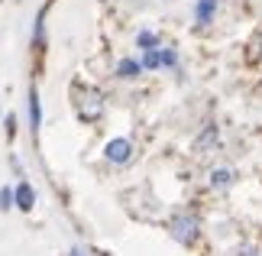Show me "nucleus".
I'll return each mask as SVG.
<instances>
[{
    "label": "nucleus",
    "instance_id": "obj_1",
    "mask_svg": "<svg viewBox=\"0 0 262 256\" xmlns=\"http://www.w3.org/2000/svg\"><path fill=\"white\" fill-rule=\"evenodd\" d=\"M72 101H75V110L81 120H97L104 114V97H100L97 88H88V85H75L72 88Z\"/></svg>",
    "mask_w": 262,
    "mask_h": 256
},
{
    "label": "nucleus",
    "instance_id": "obj_2",
    "mask_svg": "<svg viewBox=\"0 0 262 256\" xmlns=\"http://www.w3.org/2000/svg\"><path fill=\"white\" fill-rule=\"evenodd\" d=\"M198 233H201V221H198L191 211H185V214H175V218H172V237H175L178 243H185V247H191V243L198 240Z\"/></svg>",
    "mask_w": 262,
    "mask_h": 256
},
{
    "label": "nucleus",
    "instance_id": "obj_3",
    "mask_svg": "<svg viewBox=\"0 0 262 256\" xmlns=\"http://www.w3.org/2000/svg\"><path fill=\"white\" fill-rule=\"evenodd\" d=\"M104 156H107L110 162H114V166H123V162L133 159V143L123 140V136H117V140H110V143H107Z\"/></svg>",
    "mask_w": 262,
    "mask_h": 256
},
{
    "label": "nucleus",
    "instance_id": "obj_4",
    "mask_svg": "<svg viewBox=\"0 0 262 256\" xmlns=\"http://www.w3.org/2000/svg\"><path fill=\"white\" fill-rule=\"evenodd\" d=\"M13 204L19 211H33V204H36V191H33V185H29L26 179H19L16 182V188H13Z\"/></svg>",
    "mask_w": 262,
    "mask_h": 256
},
{
    "label": "nucleus",
    "instance_id": "obj_5",
    "mask_svg": "<svg viewBox=\"0 0 262 256\" xmlns=\"http://www.w3.org/2000/svg\"><path fill=\"white\" fill-rule=\"evenodd\" d=\"M214 13H217V0H198L194 4V19L201 26L214 23Z\"/></svg>",
    "mask_w": 262,
    "mask_h": 256
},
{
    "label": "nucleus",
    "instance_id": "obj_6",
    "mask_svg": "<svg viewBox=\"0 0 262 256\" xmlns=\"http://www.w3.org/2000/svg\"><path fill=\"white\" fill-rule=\"evenodd\" d=\"M29 127H33V133H39V127H42V107H39L36 88H29Z\"/></svg>",
    "mask_w": 262,
    "mask_h": 256
},
{
    "label": "nucleus",
    "instance_id": "obj_7",
    "mask_svg": "<svg viewBox=\"0 0 262 256\" xmlns=\"http://www.w3.org/2000/svg\"><path fill=\"white\" fill-rule=\"evenodd\" d=\"M139 62H143V71H156V68H162V46H159V49H146Z\"/></svg>",
    "mask_w": 262,
    "mask_h": 256
},
{
    "label": "nucleus",
    "instance_id": "obj_8",
    "mask_svg": "<svg viewBox=\"0 0 262 256\" xmlns=\"http://www.w3.org/2000/svg\"><path fill=\"white\" fill-rule=\"evenodd\" d=\"M139 71H143V62H136V58H123V62L117 65V78H139Z\"/></svg>",
    "mask_w": 262,
    "mask_h": 256
},
{
    "label": "nucleus",
    "instance_id": "obj_9",
    "mask_svg": "<svg viewBox=\"0 0 262 256\" xmlns=\"http://www.w3.org/2000/svg\"><path fill=\"white\" fill-rule=\"evenodd\" d=\"M233 179H236L233 169H217L214 175H210V185H214V188H230V185H233Z\"/></svg>",
    "mask_w": 262,
    "mask_h": 256
},
{
    "label": "nucleus",
    "instance_id": "obj_10",
    "mask_svg": "<svg viewBox=\"0 0 262 256\" xmlns=\"http://www.w3.org/2000/svg\"><path fill=\"white\" fill-rule=\"evenodd\" d=\"M136 43H139V49H143V52H146V49H159V36L149 33V29H143V33L136 36Z\"/></svg>",
    "mask_w": 262,
    "mask_h": 256
},
{
    "label": "nucleus",
    "instance_id": "obj_11",
    "mask_svg": "<svg viewBox=\"0 0 262 256\" xmlns=\"http://www.w3.org/2000/svg\"><path fill=\"white\" fill-rule=\"evenodd\" d=\"M175 65H178V55L172 49H162V68H175Z\"/></svg>",
    "mask_w": 262,
    "mask_h": 256
},
{
    "label": "nucleus",
    "instance_id": "obj_12",
    "mask_svg": "<svg viewBox=\"0 0 262 256\" xmlns=\"http://www.w3.org/2000/svg\"><path fill=\"white\" fill-rule=\"evenodd\" d=\"M10 208H13V191L4 188L0 191V211H10Z\"/></svg>",
    "mask_w": 262,
    "mask_h": 256
},
{
    "label": "nucleus",
    "instance_id": "obj_13",
    "mask_svg": "<svg viewBox=\"0 0 262 256\" xmlns=\"http://www.w3.org/2000/svg\"><path fill=\"white\" fill-rule=\"evenodd\" d=\"M68 256H84V250H78V247H75V250H72V253H68Z\"/></svg>",
    "mask_w": 262,
    "mask_h": 256
}]
</instances>
